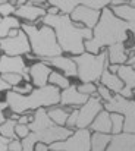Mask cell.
<instances>
[{"label":"cell","instance_id":"obj_1","mask_svg":"<svg viewBox=\"0 0 135 151\" xmlns=\"http://www.w3.org/2000/svg\"><path fill=\"white\" fill-rule=\"evenodd\" d=\"M41 22L53 28L62 51L75 56L82 54L85 51L84 40L87 41L92 37V29L77 25L71 19V16L65 13H57V15L45 13V16L41 18Z\"/></svg>","mask_w":135,"mask_h":151},{"label":"cell","instance_id":"obj_2","mask_svg":"<svg viewBox=\"0 0 135 151\" xmlns=\"http://www.w3.org/2000/svg\"><path fill=\"white\" fill-rule=\"evenodd\" d=\"M128 22L119 19L113 15V12L107 7L101 9L100 19L92 29V37L84 41V47L87 53L98 54V51L104 46H113L119 43H125L128 38Z\"/></svg>","mask_w":135,"mask_h":151},{"label":"cell","instance_id":"obj_3","mask_svg":"<svg viewBox=\"0 0 135 151\" xmlns=\"http://www.w3.org/2000/svg\"><path fill=\"white\" fill-rule=\"evenodd\" d=\"M30 135L24 138L22 151H34V145L37 142H44L47 145H51L57 141H65L72 135V129L65 126H57L53 123V120L48 117L45 109H37L32 114V120L28 123Z\"/></svg>","mask_w":135,"mask_h":151},{"label":"cell","instance_id":"obj_4","mask_svg":"<svg viewBox=\"0 0 135 151\" xmlns=\"http://www.w3.org/2000/svg\"><path fill=\"white\" fill-rule=\"evenodd\" d=\"M6 104L15 114H24L30 110L54 107L60 103V90L51 84L45 87L34 88L28 96H22L18 93L6 91Z\"/></svg>","mask_w":135,"mask_h":151},{"label":"cell","instance_id":"obj_5","mask_svg":"<svg viewBox=\"0 0 135 151\" xmlns=\"http://www.w3.org/2000/svg\"><path fill=\"white\" fill-rule=\"evenodd\" d=\"M21 29L27 34L31 51L35 57L44 60L62 54V49L57 43L56 34L51 27L43 25L41 28H38L34 24H24L21 25Z\"/></svg>","mask_w":135,"mask_h":151},{"label":"cell","instance_id":"obj_6","mask_svg":"<svg viewBox=\"0 0 135 151\" xmlns=\"http://www.w3.org/2000/svg\"><path fill=\"white\" fill-rule=\"evenodd\" d=\"M74 62L77 63V76L82 82L100 81L101 73L106 70V66L109 68L107 51H101L98 54L84 51L82 54L75 56Z\"/></svg>","mask_w":135,"mask_h":151},{"label":"cell","instance_id":"obj_7","mask_svg":"<svg viewBox=\"0 0 135 151\" xmlns=\"http://www.w3.org/2000/svg\"><path fill=\"white\" fill-rule=\"evenodd\" d=\"M51 151H91V132L88 129H77L65 141L50 145Z\"/></svg>","mask_w":135,"mask_h":151},{"label":"cell","instance_id":"obj_8","mask_svg":"<svg viewBox=\"0 0 135 151\" xmlns=\"http://www.w3.org/2000/svg\"><path fill=\"white\" fill-rule=\"evenodd\" d=\"M0 50L6 56H24L30 54L31 46L27 34L19 28L15 35H7L4 38H0Z\"/></svg>","mask_w":135,"mask_h":151},{"label":"cell","instance_id":"obj_9","mask_svg":"<svg viewBox=\"0 0 135 151\" xmlns=\"http://www.w3.org/2000/svg\"><path fill=\"white\" fill-rule=\"evenodd\" d=\"M103 110V103L100 99L88 97L85 104H82L78 109V119H77V126L78 129H87L95 119V116Z\"/></svg>","mask_w":135,"mask_h":151},{"label":"cell","instance_id":"obj_10","mask_svg":"<svg viewBox=\"0 0 135 151\" xmlns=\"http://www.w3.org/2000/svg\"><path fill=\"white\" fill-rule=\"evenodd\" d=\"M30 68L25 66V60L21 56H0V75L3 73H18L21 75L27 82H31L30 76Z\"/></svg>","mask_w":135,"mask_h":151},{"label":"cell","instance_id":"obj_11","mask_svg":"<svg viewBox=\"0 0 135 151\" xmlns=\"http://www.w3.org/2000/svg\"><path fill=\"white\" fill-rule=\"evenodd\" d=\"M48 3L54 7H57L62 13L71 15L72 10L78 6H87L91 9L101 10L110 4V0H48Z\"/></svg>","mask_w":135,"mask_h":151},{"label":"cell","instance_id":"obj_12","mask_svg":"<svg viewBox=\"0 0 135 151\" xmlns=\"http://www.w3.org/2000/svg\"><path fill=\"white\" fill-rule=\"evenodd\" d=\"M109 113H119L123 117L128 116H135V100L132 99H125L121 94L113 96L110 101L103 104Z\"/></svg>","mask_w":135,"mask_h":151},{"label":"cell","instance_id":"obj_13","mask_svg":"<svg viewBox=\"0 0 135 151\" xmlns=\"http://www.w3.org/2000/svg\"><path fill=\"white\" fill-rule=\"evenodd\" d=\"M100 15H101V10H97V9H91L87 6H78L72 10L71 13V19L74 22H79V24H84L85 28H94L100 19Z\"/></svg>","mask_w":135,"mask_h":151},{"label":"cell","instance_id":"obj_14","mask_svg":"<svg viewBox=\"0 0 135 151\" xmlns=\"http://www.w3.org/2000/svg\"><path fill=\"white\" fill-rule=\"evenodd\" d=\"M116 75L123 82V90L119 94L125 99H131L134 96L132 91L135 88V69L131 65H119L118 70H116Z\"/></svg>","mask_w":135,"mask_h":151},{"label":"cell","instance_id":"obj_15","mask_svg":"<svg viewBox=\"0 0 135 151\" xmlns=\"http://www.w3.org/2000/svg\"><path fill=\"white\" fill-rule=\"evenodd\" d=\"M104 151H135V135L125 132L112 135V139Z\"/></svg>","mask_w":135,"mask_h":151},{"label":"cell","instance_id":"obj_16","mask_svg":"<svg viewBox=\"0 0 135 151\" xmlns=\"http://www.w3.org/2000/svg\"><path fill=\"white\" fill-rule=\"evenodd\" d=\"M30 76H31V82L35 85V88L45 87L48 82V76L51 73L50 66L44 62H37L32 66H30Z\"/></svg>","mask_w":135,"mask_h":151},{"label":"cell","instance_id":"obj_17","mask_svg":"<svg viewBox=\"0 0 135 151\" xmlns=\"http://www.w3.org/2000/svg\"><path fill=\"white\" fill-rule=\"evenodd\" d=\"M88 100V96H84L78 91L77 85H69L60 93V104L62 106H72V107H81Z\"/></svg>","mask_w":135,"mask_h":151},{"label":"cell","instance_id":"obj_18","mask_svg":"<svg viewBox=\"0 0 135 151\" xmlns=\"http://www.w3.org/2000/svg\"><path fill=\"white\" fill-rule=\"evenodd\" d=\"M47 13V9L45 7H40V6H34L31 3H27L24 6H19L16 7L15 10V16L16 18H21V19H25V21H30V22H34L40 18L45 16Z\"/></svg>","mask_w":135,"mask_h":151},{"label":"cell","instance_id":"obj_19","mask_svg":"<svg viewBox=\"0 0 135 151\" xmlns=\"http://www.w3.org/2000/svg\"><path fill=\"white\" fill-rule=\"evenodd\" d=\"M47 62L50 66L60 69L65 72L66 76H77V63L74 62V59L71 57H65V56H54V57H48L44 59V63Z\"/></svg>","mask_w":135,"mask_h":151},{"label":"cell","instance_id":"obj_20","mask_svg":"<svg viewBox=\"0 0 135 151\" xmlns=\"http://www.w3.org/2000/svg\"><path fill=\"white\" fill-rule=\"evenodd\" d=\"M91 129L94 132H100V134H110L112 132V120H110V113L107 110H101L95 119L92 120L90 125Z\"/></svg>","mask_w":135,"mask_h":151},{"label":"cell","instance_id":"obj_21","mask_svg":"<svg viewBox=\"0 0 135 151\" xmlns=\"http://www.w3.org/2000/svg\"><path fill=\"white\" fill-rule=\"evenodd\" d=\"M128 59L129 57L126 54L123 43L109 46V49H107V60H109L110 65H125L128 62Z\"/></svg>","mask_w":135,"mask_h":151},{"label":"cell","instance_id":"obj_22","mask_svg":"<svg viewBox=\"0 0 135 151\" xmlns=\"http://www.w3.org/2000/svg\"><path fill=\"white\" fill-rule=\"evenodd\" d=\"M100 82L103 87H106L109 91H113L116 94H119L122 90H123V82L121 81V78L116 75V73H112L110 70H104L101 73V78H100Z\"/></svg>","mask_w":135,"mask_h":151},{"label":"cell","instance_id":"obj_23","mask_svg":"<svg viewBox=\"0 0 135 151\" xmlns=\"http://www.w3.org/2000/svg\"><path fill=\"white\" fill-rule=\"evenodd\" d=\"M110 10L115 16L125 22H134L135 21V6H131L129 3L121 4V6H110Z\"/></svg>","mask_w":135,"mask_h":151},{"label":"cell","instance_id":"obj_24","mask_svg":"<svg viewBox=\"0 0 135 151\" xmlns=\"http://www.w3.org/2000/svg\"><path fill=\"white\" fill-rule=\"evenodd\" d=\"M19 28H21V24H19L16 16L10 15V16L1 18V21H0V38L7 37L12 29H19Z\"/></svg>","mask_w":135,"mask_h":151},{"label":"cell","instance_id":"obj_25","mask_svg":"<svg viewBox=\"0 0 135 151\" xmlns=\"http://www.w3.org/2000/svg\"><path fill=\"white\" fill-rule=\"evenodd\" d=\"M112 139L110 134H100L94 132L91 135V151H104Z\"/></svg>","mask_w":135,"mask_h":151},{"label":"cell","instance_id":"obj_26","mask_svg":"<svg viewBox=\"0 0 135 151\" xmlns=\"http://www.w3.org/2000/svg\"><path fill=\"white\" fill-rule=\"evenodd\" d=\"M47 114L48 117L53 120V123H56L57 126H66V122H68V117H69V113L62 109V107H51L47 110Z\"/></svg>","mask_w":135,"mask_h":151},{"label":"cell","instance_id":"obj_27","mask_svg":"<svg viewBox=\"0 0 135 151\" xmlns=\"http://www.w3.org/2000/svg\"><path fill=\"white\" fill-rule=\"evenodd\" d=\"M16 119H6L1 125H0V135L3 137V138H7L9 141H12V139H19L18 137H16V134H15V126H16Z\"/></svg>","mask_w":135,"mask_h":151},{"label":"cell","instance_id":"obj_28","mask_svg":"<svg viewBox=\"0 0 135 151\" xmlns=\"http://www.w3.org/2000/svg\"><path fill=\"white\" fill-rule=\"evenodd\" d=\"M48 84L57 87L59 90H65V88H68V87L71 85L68 76L60 75L59 72H54V70H51V73H50V76H48Z\"/></svg>","mask_w":135,"mask_h":151},{"label":"cell","instance_id":"obj_29","mask_svg":"<svg viewBox=\"0 0 135 151\" xmlns=\"http://www.w3.org/2000/svg\"><path fill=\"white\" fill-rule=\"evenodd\" d=\"M110 120H112V134L118 135L123 132V116L119 113H110Z\"/></svg>","mask_w":135,"mask_h":151},{"label":"cell","instance_id":"obj_30","mask_svg":"<svg viewBox=\"0 0 135 151\" xmlns=\"http://www.w3.org/2000/svg\"><path fill=\"white\" fill-rule=\"evenodd\" d=\"M16 10V6L12 4L10 1L7 0H0V16H10L12 13H15Z\"/></svg>","mask_w":135,"mask_h":151},{"label":"cell","instance_id":"obj_31","mask_svg":"<svg viewBox=\"0 0 135 151\" xmlns=\"http://www.w3.org/2000/svg\"><path fill=\"white\" fill-rule=\"evenodd\" d=\"M9 85H12V87H18V85H21V82L24 81V78L21 76V75H18V73H3V75H0Z\"/></svg>","mask_w":135,"mask_h":151},{"label":"cell","instance_id":"obj_32","mask_svg":"<svg viewBox=\"0 0 135 151\" xmlns=\"http://www.w3.org/2000/svg\"><path fill=\"white\" fill-rule=\"evenodd\" d=\"M78 91L81 93V94H84V96H94L95 93H97V87L92 84V82H82L79 87H78Z\"/></svg>","mask_w":135,"mask_h":151},{"label":"cell","instance_id":"obj_33","mask_svg":"<svg viewBox=\"0 0 135 151\" xmlns=\"http://www.w3.org/2000/svg\"><path fill=\"white\" fill-rule=\"evenodd\" d=\"M123 132L125 134H134L135 135V116L123 117Z\"/></svg>","mask_w":135,"mask_h":151},{"label":"cell","instance_id":"obj_34","mask_svg":"<svg viewBox=\"0 0 135 151\" xmlns=\"http://www.w3.org/2000/svg\"><path fill=\"white\" fill-rule=\"evenodd\" d=\"M30 128H28V125H21V123H16V126H15V134H16V137L19 138V139H24V138H27L28 135H30Z\"/></svg>","mask_w":135,"mask_h":151},{"label":"cell","instance_id":"obj_35","mask_svg":"<svg viewBox=\"0 0 135 151\" xmlns=\"http://www.w3.org/2000/svg\"><path fill=\"white\" fill-rule=\"evenodd\" d=\"M97 94L100 96V100H104L106 103H107V101H110V99L113 97V96H112V93H110L106 87H103V85L97 87Z\"/></svg>","mask_w":135,"mask_h":151},{"label":"cell","instance_id":"obj_36","mask_svg":"<svg viewBox=\"0 0 135 151\" xmlns=\"http://www.w3.org/2000/svg\"><path fill=\"white\" fill-rule=\"evenodd\" d=\"M34 88H32V85L30 84V82H27L25 85H18V87H12V91L13 93H18V94H22V96H25L27 93H31Z\"/></svg>","mask_w":135,"mask_h":151},{"label":"cell","instance_id":"obj_37","mask_svg":"<svg viewBox=\"0 0 135 151\" xmlns=\"http://www.w3.org/2000/svg\"><path fill=\"white\" fill-rule=\"evenodd\" d=\"M77 119H78V110H74L72 113H69V117H68V122H66V128L72 129L77 126Z\"/></svg>","mask_w":135,"mask_h":151},{"label":"cell","instance_id":"obj_38","mask_svg":"<svg viewBox=\"0 0 135 151\" xmlns=\"http://www.w3.org/2000/svg\"><path fill=\"white\" fill-rule=\"evenodd\" d=\"M7 151H22V142L19 139H12L7 144Z\"/></svg>","mask_w":135,"mask_h":151},{"label":"cell","instance_id":"obj_39","mask_svg":"<svg viewBox=\"0 0 135 151\" xmlns=\"http://www.w3.org/2000/svg\"><path fill=\"white\" fill-rule=\"evenodd\" d=\"M31 120H32V114H30V116H28V114H24V116H19L16 122L21 123V125H28Z\"/></svg>","mask_w":135,"mask_h":151},{"label":"cell","instance_id":"obj_40","mask_svg":"<svg viewBox=\"0 0 135 151\" xmlns=\"http://www.w3.org/2000/svg\"><path fill=\"white\" fill-rule=\"evenodd\" d=\"M34 151H50V145H47L44 142H37L34 145Z\"/></svg>","mask_w":135,"mask_h":151},{"label":"cell","instance_id":"obj_41","mask_svg":"<svg viewBox=\"0 0 135 151\" xmlns=\"http://www.w3.org/2000/svg\"><path fill=\"white\" fill-rule=\"evenodd\" d=\"M12 90V85H9L1 76H0V91H10Z\"/></svg>","mask_w":135,"mask_h":151},{"label":"cell","instance_id":"obj_42","mask_svg":"<svg viewBox=\"0 0 135 151\" xmlns=\"http://www.w3.org/2000/svg\"><path fill=\"white\" fill-rule=\"evenodd\" d=\"M6 107H7L6 101H4V103H1V101H0V125H1L4 120H6V117H4V113H3V110H4Z\"/></svg>","mask_w":135,"mask_h":151},{"label":"cell","instance_id":"obj_43","mask_svg":"<svg viewBox=\"0 0 135 151\" xmlns=\"http://www.w3.org/2000/svg\"><path fill=\"white\" fill-rule=\"evenodd\" d=\"M47 0H28V3H31V4H34V6H40V7H44L43 4H44Z\"/></svg>","mask_w":135,"mask_h":151},{"label":"cell","instance_id":"obj_44","mask_svg":"<svg viewBox=\"0 0 135 151\" xmlns=\"http://www.w3.org/2000/svg\"><path fill=\"white\" fill-rule=\"evenodd\" d=\"M47 13H50V15H57V13H59V9L54 7V6H51V7L47 9Z\"/></svg>","mask_w":135,"mask_h":151},{"label":"cell","instance_id":"obj_45","mask_svg":"<svg viewBox=\"0 0 135 151\" xmlns=\"http://www.w3.org/2000/svg\"><path fill=\"white\" fill-rule=\"evenodd\" d=\"M128 31H131L135 35V21L134 22H128Z\"/></svg>","mask_w":135,"mask_h":151},{"label":"cell","instance_id":"obj_46","mask_svg":"<svg viewBox=\"0 0 135 151\" xmlns=\"http://www.w3.org/2000/svg\"><path fill=\"white\" fill-rule=\"evenodd\" d=\"M132 53H134V56L128 59V62H129V65H132V63H135V46H134V47H132Z\"/></svg>","mask_w":135,"mask_h":151},{"label":"cell","instance_id":"obj_47","mask_svg":"<svg viewBox=\"0 0 135 151\" xmlns=\"http://www.w3.org/2000/svg\"><path fill=\"white\" fill-rule=\"evenodd\" d=\"M0 151H7V144L0 142Z\"/></svg>","mask_w":135,"mask_h":151},{"label":"cell","instance_id":"obj_48","mask_svg":"<svg viewBox=\"0 0 135 151\" xmlns=\"http://www.w3.org/2000/svg\"><path fill=\"white\" fill-rule=\"evenodd\" d=\"M0 142H3V144H9V139H7V138H3V137L0 135Z\"/></svg>","mask_w":135,"mask_h":151},{"label":"cell","instance_id":"obj_49","mask_svg":"<svg viewBox=\"0 0 135 151\" xmlns=\"http://www.w3.org/2000/svg\"><path fill=\"white\" fill-rule=\"evenodd\" d=\"M125 1H126V3H131V1H132V0H125Z\"/></svg>","mask_w":135,"mask_h":151},{"label":"cell","instance_id":"obj_50","mask_svg":"<svg viewBox=\"0 0 135 151\" xmlns=\"http://www.w3.org/2000/svg\"><path fill=\"white\" fill-rule=\"evenodd\" d=\"M131 66H132V68H134V69H135V63H132V65H131Z\"/></svg>","mask_w":135,"mask_h":151},{"label":"cell","instance_id":"obj_51","mask_svg":"<svg viewBox=\"0 0 135 151\" xmlns=\"http://www.w3.org/2000/svg\"><path fill=\"white\" fill-rule=\"evenodd\" d=\"M132 93H134V94H135V88H134V91H132Z\"/></svg>","mask_w":135,"mask_h":151},{"label":"cell","instance_id":"obj_52","mask_svg":"<svg viewBox=\"0 0 135 151\" xmlns=\"http://www.w3.org/2000/svg\"><path fill=\"white\" fill-rule=\"evenodd\" d=\"M0 21H1V16H0Z\"/></svg>","mask_w":135,"mask_h":151},{"label":"cell","instance_id":"obj_53","mask_svg":"<svg viewBox=\"0 0 135 151\" xmlns=\"http://www.w3.org/2000/svg\"><path fill=\"white\" fill-rule=\"evenodd\" d=\"M7 1H10V0H7Z\"/></svg>","mask_w":135,"mask_h":151},{"label":"cell","instance_id":"obj_54","mask_svg":"<svg viewBox=\"0 0 135 151\" xmlns=\"http://www.w3.org/2000/svg\"><path fill=\"white\" fill-rule=\"evenodd\" d=\"M50 151H51V150H50Z\"/></svg>","mask_w":135,"mask_h":151}]
</instances>
